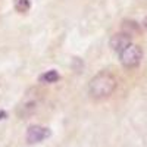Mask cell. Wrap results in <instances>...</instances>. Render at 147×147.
<instances>
[{
    "mask_svg": "<svg viewBox=\"0 0 147 147\" xmlns=\"http://www.w3.org/2000/svg\"><path fill=\"white\" fill-rule=\"evenodd\" d=\"M116 85V78L110 72H99L88 82V94L94 100H103L113 94Z\"/></svg>",
    "mask_w": 147,
    "mask_h": 147,
    "instance_id": "6da1fadb",
    "label": "cell"
},
{
    "mask_svg": "<svg viewBox=\"0 0 147 147\" xmlns=\"http://www.w3.org/2000/svg\"><path fill=\"white\" fill-rule=\"evenodd\" d=\"M141 59H143V50H141V47L137 46V44H128L124 50L119 52V60H121V63L124 65L125 68H136L140 65L141 62Z\"/></svg>",
    "mask_w": 147,
    "mask_h": 147,
    "instance_id": "7a4b0ae2",
    "label": "cell"
},
{
    "mask_svg": "<svg viewBox=\"0 0 147 147\" xmlns=\"http://www.w3.org/2000/svg\"><path fill=\"white\" fill-rule=\"evenodd\" d=\"M38 99H40V94L37 90H30L25 97H24V100L19 103L18 106V115L21 118H27L30 115H32L37 107H38Z\"/></svg>",
    "mask_w": 147,
    "mask_h": 147,
    "instance_id": "3957f363",
    "label": "cell"
},
{
    "mask_svg": "<svg viewBox=\"0 0 147 147\" xmlns=\"http://www.w3.org/2000/svg\"><path fill=\"white\" fill-rule=\"evenodd\" d=\"M47 137H50V131H49V128L41 127V125H31L27 131V141L30 144L40 143L46 140Z\"/></svg>",
    "mask_w": 147,
    "mask_h": 147,
    "instance_id": "277c9868",
    "label": "cell"
},
{
    "mask_svg": "<svg viewBox=\"0 0 147 147\" xmlns=\"http://www.w3.org/2000/svg\"><path fill=\"white\" fill-rule=\"evenodd\" d=\"M128 44H131V35L125 31L124 32H116L115 35H112V38H110V47L118 53L124 50Z\"/></svg>",
    "mask_w": 147,
    "mask_h": 147,
    "instance_id": "5b68a950",
    "label": "cell"
},
{
    "mask_svg": "<svg viewBox=\"0 0 147 147\" xmlns=\"http://www.w3.org/2000/svg\"><path fill=\"white\" fill-rule=\"evenodd\" d=\"M59 78H60V75H59V74H57L55 69H52V71L44 72L43 75L40 77V81L44 82V84H53V82L59 81Z\"/></svg>",
    "mask_w": 147,
    "mask_h": 147,
    "instance_id": "8992f818",
    "label": "cell"
},
{
    "mask_svg": "<svg viewBox=\"0 0 147 147\" xmlns=\"http://www.w3.org/2000/svg\"><path fill=\"white\" fill-rule=\"evenodd\" d=\"M16 10L24 13V12H27L30 9V0H16Z\"/></svg>",
    "mask_w": 147,
    "mask_h": 147,
    "instance_id": "52a82bcc",
    "label": "cell"
},
{
    "mask_svg": "<svg viewBox=\"0 0 147 147\" xmlns=\"http://www.w3.org/2000/svg\"><path fill=\"white\" fill-rule=\"evenodd\" d=\"M143 25H144V28L147 30V16L144 18V21H143Z\"/></svg>",
    "mask_w": 147,
    "mask_h": 147,
    "instance_id": "ba28073f",
    "label": "cell"
}]
</instances>
